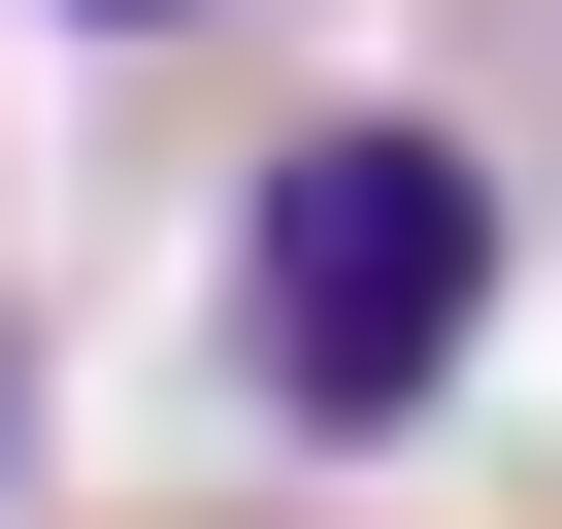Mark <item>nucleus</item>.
Wrapping results in <instances>:
<instances>
[{
    "label": "nucleus",
    "instance_id": "nucleus-1",
    "mask_svg": "<svg viewBox=\"0 0 562 529\" xmlns=\"http://www.w3.org/2000/svg\"><path fill=\"white\" fill-rule=\"evenodd\" d=\"M496 299H529V199H496V133H430V100H299L232 166V397L299 430V463H397L463 364H496Z\"/></svg>",
    "mask_w": 562,
    "mask_h": 529
},
{
    "label": "nucleus",
    "instance_id": "nucleus-3",
    "mask_svg": "<svg viewBox=\"0 0 562 529\" xmlns=\"http://www.w3.org/2000/svg\"><path fill=\"white\" fill-rule=\"evenodd\" d=\"M67 34H199V0H67Z\"/></svg>",
    "mask_w": 562,
    "mask_h": 529
},
{
    "label": "nucleus",
    "instance_id": "nucleus-2",
    "mask_svg": "<svg viewBox=\"0 0 562 529\" xmlns=\"http://www.w3.org/2000/svg\"><path fill=\"white\" fill-rule=\"evenodd\" d=\"M0 496H34V364H0Z\"/></svg>",
    "mask_w": 562,
    "mask_h": 529
}]
</instances>
